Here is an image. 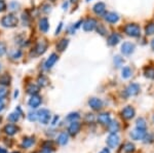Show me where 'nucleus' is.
<instances>
[{"instance_id": "obj_22", "label": "nucleus", "mask_w": 154, "mask_h": 153, "mask_svg": "<svg viewBox=\"0 0 154 153\" xmlns=\"http://www.w3.org/2000/svg\"><path fill=\"white\" fill-rule=\"evenodd\" d=\"M68 44H69V40H68V39L63 38V39H61V40H60L58 43H57L56 47H57V49H58L59 51H64L67 48Z\"/></svg>"}, {"instance_id": "obj_40", "label": "nucleus", "mask_w": 154, "mask_h": 153, "mask_svg": "<svg viewBox=\"0 0 154 153\" xmlns=\"http://www.w3.org/2000/svg\"><path fill=\"white\" fill-rule=\"evenodd\" d=\"M6 9V3L4 0H0V12L4 11Z\"/></svg>"}, {"instance_id": "obj_8", "label": "nucleus", "mask_w": 154, "mask_h": 153, "mask_svg": "<svg viewBox=\"0 0 154 153\" xmlns=\"http://www.w3.org/2000/svg\"><path fill=\"white\" fill-rule=\"evenodd\" d=\"M146 136V130H140V129H136L131 133V137L133 140L139 141V140H142L145 138Z\"/></svg>"}, {"instance_id": "obj_29", "label": "nucleus", "mask_w": 154, "mask_h": 153, "mask_svg": "<svg viewBox=\"0 0 154 153\" xmlns=\"http://www.w3.org/2000/svg\"><path fill=\"white\" fill-rule=\"evenodd\" d=\"M131 75V70L130 67H125L122 69V71H121V76H122V78H130Z\"/></svg>"}, {"instance_id": "obj_41", "label": "nucleus", "mask_w": 154, "mask_h": 153, "mask_svg": "<svg viewBox=\"0 0 154 153\" xmlns=\"http://www.w3.org/2000/svg\"><path fill=\"white\" fill-rule=\"evenodd\" d=\"M18 7H19V3H17V2H11V4H9V8L11 9V11H18Z\"/></svg>"}, {"instance_id": "obj_39", "label": "nucleus", "mask_w": 154, "mask_h": 153, "mask_svg": "<svg viewBox=\"0 0 154 153\" xmlns=\"http://www.w3.org/2000/svg\"><path fill=\"white\" fill-rule=\"evenodd\" d=\"M7 93V90L4 86H1L0 85V98H4Z\"/></svg>"}, {"instance_id": "obj_27", "label": "nucleus", "mask_w": 154, "mask_h": 153, "mask_svg": "<svg viewBox=\"0 0 154 153\" xmlns=\"http://www.w3.org/2000/svg\"><path fill=\"white\" fill-rule=\"evenodd\" d=\"M145 34L147 36L153 35L154 34V23H149L145 27Z\"/></svg>"}, {"instance_id": "obj_10", "label": "nucleus", "mask_w": 154, "mask_h": 153, "mask_svg": "<svg viewBox=\"0 0 154 153\" xmlns=\"http://www.w3.org/2000/svg\"><path fill=\"white\" fill-rule=\"evenodd\" d=\"M88 105L91 109L100 110L101 108L103 107V102H102V100H100V99H98V98H91V99H89V101H88Z\"/></svg>"}, {"instance_id": "obj_14", "label": "nucleus", "mask_w": 154, "mask_h": 153, "mask_svg": "<svg viewBox=\"0 0 154 153\" xmlns=\"http://www.w3.org/2000/svg\"><path fill=\"white\" fill-rule=\"evenodd\" d=\"M126 93L128 96H136L140 93V85L137 83H131L126 88Z\"/></svg>"}, {"instance_id": "obj_21", "label": "nucleus", "mask_w": 154, "mask_h": 153, "mask_svg": "<svg viewBox=\"0 0 154 153\" xmlns=\"http://www.w3.org/2000/svg\"><path fill=\"white\" fill-rule=\"evenodd\" d=\"M34 143H35V139H34L33 137H26V138H24L23 141H22L21 146L23 148H30Z\"/></svg>"}, {"instance_id": "obj_50", "label": "nucleus", "mask_w": 154, "mask_h": 153, "mask_svg": "<svg viewBox=\"0 0 154 153\" xmlns=\"http://www.w3.org/2000/svg\"><path fill=\"white\" fill-rule=\"evenodd\" d=\"M51 1H56V0H51Z\"/></svg>"}, {"instance_id": "obj_36", "label": "nucleus", "mask_w": 154, "mask_h": 153, "mask_svg": "<svg viewBox=\"0 0 154 153\" xmlns=\"http://www.w3.org/2000/svg\"><path fill=\"white\" fill-rule=\"evenodd\" d=\"M97 30H98V32L101 34V35H105L106 34V29L102 24H99L98 26H97Z\"/></svg>"}, {"instance_id": "obj_4", "label": "nucleus", "mask_w": 154, "mask_h": 153, "mask_svg": "<svg viewBox=\"0 0 154 153\" xmlns=\"http://www.w3.org/2000/svg\"><path fill=\"white\" fill-rule=\"evenodd\" d=\"M119 137L116 135V133H111L109 137L107 138V145L110 148H115L119 144Z\"/></svg>"}, {"instance_id": "obj_13", "label": "nucleus", "mask_w": 154, "mask_h": 153, "mask_svg": "<svg viewBox=\"0 0 154 153\" xmlns=\"http://www.w3.org/2000/svg\"><path fill=\"white\" fill-rule=\"evenodd\" d=\"M93 11L96 14H98V16H103L106 12L105 3H103V2H98V3H96L95 5H94Z\"/></svg>"}, {"instance_id": "obj_2", "label": "nucleus", "mask_w": 154, "mask_h": 153, "mask_svg": "<svg viewBox=\"0 0 154 153\" xmlns=\"http://www.w3.org/2000/svg\"><path fill=\"white\" fill-rule=\"evenodd\" d=\"M125 33L130 37H139L141 35V28L137 24H128L125 27Z\"/></svg>"}, {"instance_id": "obj_49", "label": "nucleus", "mask_w": 154, "mask_h": 153, "mask_svg": "<svg viewBox=\"0 0 154 153\" xmlns=\"http://www.w3.org/2000/svg\"><path fill=\"white\" fill-rule=\"evenodd\" d=\"M77 0H71V2H76Z\"/></svg>"}, {"instance_id": "obj_7", "label": "nucleus", "mask_w": 154, "mask_h": 153, "mask_svg": "<svg viewBox=\"0 0 154 153\" xmlns=\"http://www.w3.org/2000/svg\"><path fill=\"white\" fill-rule=\"evenodd\" d=\"M46 48H48V42L45 40H42L36 44V46L34 47V53H35L36 56L43 55L45 53Z\"/></svg>"}, {"instance_id": "obj_42", "label": "nucleus", "mask_w": 154, "mask_h": 153, "mask_svg": "<svg viewBox=\"0 0 154 153\" xmlns=\"http://www.w3.org/2000/svg\"><path fill=\"white\" fill-rule=\"evenodd\" d=\"M4 106H5V104H4L3 98H0V111H2L4 109Z\"/></svg>"}, {"instance_id": "obj_48", "label": "nucleus", "mask_w": 154, "mask_h": 153, "mask_svg": "<svg viewBox=\"0 0 154 153\" xmlns=\"http://www.w3.org/2000/svg\"><path fill=\"white\" fill-rule=\"evenodd\" d=\"M151 47H152V49L154 50V39H153L152 41H151Z\"/></svg>"}, {"instance_id": "obj_5", "label": "nucleus", "mask_w": 154, "mask_h": 153, "mask_svg": "<svg viewBox=\"0 0 154 153\" xmlns=\"http://www.w3.org/2000/svg\"><path fill=\"white\" fill-rule=\"evenodd\" d=\"M135 113H136V111L131 106H126V107L123 108L122 111H121V116L126 120H130L135 116Z\"/></svg>"}, {"instance_id": "obj_18", "label": "nucleus", "mask_w": 154, "mask_h": 153, "mask_svg": "<svg viewBox=\"0 0 154 153\" xmlns=\"http://www.w3.org/2000/svg\"><path fill=\"white\" fill-rule=\"evenodd\" d=\"M98 121L103 125H108L111 122V117L108 113H102V114L99 115Z\"/></svg>"}, {"instance_id": "obj_23", "label": "nucleus", "mask_w": 154, "mask_h": 153, "mask_svg": "<svg viewBox=\"0 0 154 153\" xmlns=\"http://www.w3.org/2000/svg\"><path fill=\"white\" fill-rule=\"evenodd\" d=\"M68 140H69V136L67 133H62L58 137V143L60 145H62V146L66 145L68 143Z\"/></svg>"}, {"instance_id": "obj_32", "label": "nucleus", "mask_w": 154, "mask_h": 153, "mask_svg": "<svg viewBox=\"0 0 154 153\" xmlns=\"http://www.w3.org/2000/svg\"><path fill=\"white\" fill-rule=\"evenodd\" d=\"M144 74H145L146 77L150 78V79H154V68H146Z\"/></svg>"}, {"instance_id": "obj_37", "label": "nucleus", "mask_w": 154, "mask_h": 153, "mask_svg": "<svg viewBox=\"0 0 154 153\" xmlns=\"http://www.w3.org/2000/svg\"><path fill=\"white\" fill-rule=\"evenodd\" d=\"M5 53H6L5 43H3V42H1V41H0V57H2Z\"/></svg>"}, {"instance_id": "obj_3", "label": "nucleus", "mask_w": 154, "mask_h": 153, "mask_svg": "<svg viewBox=\"0 0 154 153\" xmlns=\"http://www.w3.org/2000/svg\"><path fill=\"white\" fill-rule=\"evenodd\" d=\"M37 117H38L39 121H40L42 124H48L51 117V112H49L48 109H41L37 113Z\"/></svg>"}, {"instance_id": "obj_38", "label": "nucleus", "mask_w": 154, "mask_h": 153, "mask_svg": "<svg viewBox=\"0 0 154 153\" xmlns=\"http://www.w3.org/2000/svg\"><path fill=\"white\" fill-rule=\"evenodd\" d=\"M37 113H29V115H28V119L30 120V121H35V120L37 119Z\"/></svg>"}, {"instance_id": "obj_44", "label": "nucleus", "mask_w": 154, "mask_h": 153, "mask_svg": "<svg viewBox=\"0 0 154 153\" xmlns=\"http://www.w3.org/2000/svg\"><path fill=\"white\" fill-rule=\"evenodd\" d=\"M21 55H22V53L19 50L18 53H16V54L14 55V59H19V57H21Z\"/></svg>"}, {"instance_id": "obj_30", "label": "nucleus", "mask_w": 154, "mask_h": 153, "mask_svg": "<svg viewBox=\"0 0 154 153\" xmlns=\"http://www.w3.org/2000/svg\"><path fill=\"white\" fill-rule=\"evenodd\" d=\"M137 129L146 130V121L144 118H139V119L137 120Z\"/></svg>"}, {"instance_id": "obj_52", "label": "nucleus", "mask_w": 154, "mask_h": 153, "mask_svg": "<svg viewBox=\"0 0 154 153\" xmlns=\"http://www.w3.org/2000/svg\"><path fill=\"white\" fill-rule=\"evenodd\" d=\"M0 69H1V66H0Z\"/></svg>"}, {"instance_id": "obj_9", "label": "nucleus", "mask_w": 154, "mask_h": 153, "mask_svg": "<svg viewBox=\"0 0 154 153\" xmlns=\"http://www.w3.org/2000/svg\"><path fill=\"white\" fill-rule=\"evenodd\" d=\"M135 50V44L131 42H125L121 45V53L125 56H128L134 53Z\"/></svg>"}, {"instance_id": "obj_34", "label": "nucleus", "mask_w": 154, "mask_h": 153, "mask_svg": "<svg viewBox=\"0 0 154 153\" xmlns=\"http://www.w3.org/2000/svg\"><path fill=\"white\" fill-rule=\"evenodd\" d=\"M123 150H125V152L128 153H131L133 152L134 150H135V146H134V144H131V143H126V144L125 145V147H123Z\"/></svg>"}, {"instance_id": "obj_45", "label": "nucleus", "mask_w": 154, "mask_h": 153, "mask_svg": "<svg viewBox=\"0 0 154 153\" xmlns=\"http://www.w3.org/2000/svg\"><path fill=\"white\" fill-rule=\"evenodd\" d=\"M100 153H110V151H109V149H107V148H105V149H103Z\"/></svg>"}, {"instance_id": "obj_51", "label": "nucleus", "mask_w": 154, "mask_h": 153, "mask_svg": "<svg viewBox=\"0 0 154 153\" xmlns=\"http://www.w3.org/2000/svg\"><path fill=\"white\" fill-rule=\"evenodd\" d=\"M86 1H89V0H86Z\"/></svg>"}, {"instance_id": "obj_11", "label": "nucleus", "mask_w": 154, "mask_h": 153, "mask_svg": "<svg viewBox=\"0 0 154 153\" xmlns=\"http://www.w3.org/2000/svg\"><path fill=\"white\" fill-rule=\"evenodd\" d=\"M104 19H105V21L108 22V23L115 24L118 22L119 17L115 12H105V14H104Z\"/></svg>"}, {"instance_id": "obj_26", "label": "nucleus", "mask_w": 154, "mask_h": 153, "mask_svg": "<svg viewBox=\"0 0 154 153\" xmlns=\"http://www.w3.org/2000/svg\"><path fill=\"white\" fill-rule=\"evenodd\" d=\"M11 83V77L9 75L7 74H4V75H1L0 76V85H9Z\"/></svg>"}, {"instance_id": "obj_15", "label": "nucleus", "mask_w": 154, "mask_h": 153, "mask_svg": "<svg viewBox=\"0 0 154 153\" xmlns=\"http://www.w3.org/2000/svg\"><path fill=\"white\" fill-rule=\"evenodd\" d=\"M80 123L77 122V121H72V123L69 125V129H68V132L69 134L71 136H75L76 134H78V132L80 130Z\"/></svg>"}, {"instance_id": "obj_12", "label": "nucleus", "mask_w": 154, "mask_h": 153, "mask_svg": "<svg viewBox=\"0 0 154 153\" xmlns=\"http://www.w3.org/2000/svg\"><path fill=\"white\" fill-rule=\"evenodd\" d=\"M41 102H42V100H41V97H40V96L33 95L31 98H30L28 104H29V106H30L31 108L35 109V108H37V107H39V106H40Z\"/></svg>"}, {"instance_id": "obj_47", "label": "nucleus", "mask_w": 154, "mask_h": 153, "mask_svg": "<svg viewBox=\"0 0 154 153\" xmlns=\"http://www.w3.org/2000/svg\"><path fill=\"white\" fill-rule=\"evenodd\" d=\"M0 153H7V151L5 149H3V148L0 147Z\"/></svg>"}, {"instance_id": "obj_25", "label": "nucleus", "mask_w": 154, "mask_h": 153, "mask_svg": "<svg viewBox=\"0 0 154 153\" xmlns=\"http://www.w3.org/2000/svg\"><path fill=\"white\" fill-rule=\"evenodd\" d=\"M108 130L110 133H117L119 130V124L116 121H111L108 124Z\"/></svg>"}, {"instance_id": "obj_6", "label": "nucleus", "mask_w": 154, "mask_h": 153, "mask_svg": "<svg viewBox=\"0 0 154 153\" xmlns=\"http://www.w3.org/2000/svg\"><path fill=\"white\" fill-rule=\"evenodd\" d=\"M98 26V23L95 19H88L85 22L83 23V30L85 32H91L93 30H95Z\"/></svg>"}, {"instance_id": "obj_19", "label": "nucleus", "mask_w": 154, "mask_h": 153, "mask_svg": "<svg viewBox=\"0 0 154 153\" xmlns=\"http://www.w3.org/2000/svg\"><path fill=\"white\" fill-rule=\"evenodd\" d=\"M119 40H120V37H119L118 34L117 33H112L110 36L108 37L107 43H108V45H110V46H114L119 42Z\"/></svg>"}, {"instance_id": "obj_46", "label": "nucleus", "mask_w": 154, "mask_h": 153, "mask_svg": "<svg viewBox=\"0 0 154 153\" xmlns=\"http://www.w3.org/2000/svg\"><path fill=\"white\" fill-rule=\"evenodd\" d=\"M58 119H59V116H56V117H54V121L51 122V124H56V121H57Z\"/></svg>"}, {"instance_id": "obj_53", "label": "nucleus", "mask_w": 154, "mask_h": 153, "mask_svg": "<svg viewBox=\"0 0 154 153\" xmlns=\"http://www.w3.org/2000/svg\"><path fill=\"white\" fill-rule=\"evenodd\" d=\"M153 120H154V117H153Z\"/></svg>"}, {"instance_id": "obj_17", "label": "nucleus", "mask_w": 154, "mask_h": 153, "mask_svg": "<svg viewBox=\"0 0 154 153\" xmlns=\"http://www.w3.org/2000/svg\"><path fill=\"white\" fill-rule=\"evenodd\" d=\"M3 130H4V133H5L6 135L14 136V135H16L17 133H18L19 129L14 124H12V123H9V124H6L5 127H4Z\"/></svg>"}, {"instance_id": "obj_28", "label": "nucleus", "mask_w": 154, "mask_h": 153, "mask_svg": "<svg viewBox=\"0 0 154 153\" xmlns=\"http://www.w3.org/2000/svg\"><path fill=\"white\" fill-rule=\"evenodd\" d=\"M20 115H21V113H19L18 111L16 110V112L14 113H11L8 116V120L11 122H17L18 120L20 119Z\"/></svg>"}, {"instance_id": "obj_33", "label": "nucleus", "mask_w": 154, "mask_h": 153, "mask_svg": "<svg viewBox=\"0 0 154 153\" xmlns=\"http://www.w3.org/2000/svg\"><path fill=\"white\" fill-rule=\"evenodd\" d=\"M48 78H46L45 76L41 75V76H39V77H38V84L39 85L46 86V85H48Z\"/></svg>"}, {"instance_id": "obj_31", "label": "nucleus", "mask_w": 154, "mask_h": 153, "mask_svg": "<svg viewBox=\"0 0 154 153\" xmlns=\"http://www.w3.org/2000/svg\"><path fill=\"white\" fill-rule=\"evenodd\" d=\"M80 118V115H79V113L77 112H74V113H70V114L67 116V119L69 120V121H76L77 119H79Z\"/></svg>"}, {"instance_id": "obj_35", "label": "nucleus", "mask_w": 154, "mask_h": 153, "mask_svg": "<svg viewBox=\"0 0 154 153\" xmlns=\"http://www.w3.org/2000/svg\"><path fill=\"white\" fill-rule=\"evenodd\" d=\"M123 59L120 58V57L116 56L115 58H114V63H115V66L116 67H119V66H121V64H123Z\"/></svg>"}, {"instance_id": "obj_43", "label": "nucleus", "mask_w": 154, "mask_h": 153, "mask_svg": "<svg viewBox=\"0 0 154 153\" xmlns=\"http://www.w3.org/2000/svg\"><path fill=\"white\" fill-rule=\"evenodd\" d=\"M62 28H63V24L60 23V24H59V28H57V30H56V35H58V34H60V32H61Z\"/></svg>"}, {"instance_id": "obj_1", "label": "nucleus", "mask_w": 154, "mask_h": 153, "mask_svg": "<svg viewBox=\"0 0 154 153\" xmlns=\"http://www.w3.org/2000/svg\"><path fill=\"white\" fill-rule=\"evenodd\" d=\"M19 24V20L14 14H9L1 19V25L4 28H14Z\"/></svg>"}, {"instance_id": "obj_24", "label": "nucleus", "mask_w": 154, "mask_h": 153, "mask_svg": "<svg viewBox=\"0 0 154 153\" xmlns=\"http://www.w3.org/2000/svg\"><path fill=\"white\" fill-rule=\"evenodd\" d=\"M39 92V86L36 84H33V83H30V84L27 85V93H30V95H36L37 93Z\"/></svg>"}, {"instance_id": "obj_16", "label": "nucleus", "mask_w": 154, "mask_h": 153, "mask_svg": "<svg viewBox=\"0 0 154 153\" xmlns=\"http://www.w3.org/2000/svg\"><path fill=\"white\" fill-rule=\"evenodd\" d=\"M59 59V56L57 55V54H51V56H49V58L46 60L45 64H44V66H45L46 69H51L54 67V65L56 64V62L58 61Z\"/></svg>"}, {"instance_id": "obj_20", "label": "nucleus", "mask_w": 154, "mask_h": 153, "mask_svg": "<svg viewBox=\"0 0 154 153\" xmlns=\"http://www.w3.org/2000/svg\"><path fill=\"white\" fill-rule=\"evenodd\" d=\"M39 29H40L41 32L43 33H46L49 29V23L48 20L46 18H42L40 21H39Z\"/></svg>"}]
</instances>
